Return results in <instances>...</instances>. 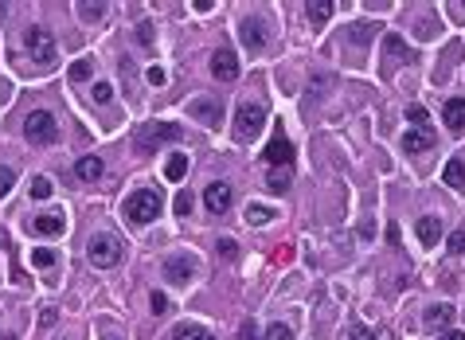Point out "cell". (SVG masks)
<instances>
[{"instance_id":"37","label":"cell","mask_w":465,"mask_h":340,"mask_svg":"<svg viewBox=\"0 0 465 340\" xmlns=\"http://www.w3.org/2000/svg\"><path fill=\"white\" fill-rule=\"evenodd\" d=\"M172 211H176L180 219H188V215H192V196H176V203H172Z\"/></svg>"},{"instance_id":"23","label":"cell","mask_w":465,"mask_h":340,"mask_svg":"<svg viewBox=\"0 0 465 340\" xmlns=\"http://www.w3.org/2000/svg\"><path fill=\"white\" fill-rule=\"evenodd\" d=\"M383 51H387V59H391V63H395V59H411V47H406L403 36H387Z\"/></svg>"},{"instance_id":"27","label":"cell","mask_w":465,"mask_h":340,"mask_svg":"<svg viewBox=\"0 0 465 340\" xmlns=\"http://www.w3.org/2000/svg\"><path fill=\"white\" fill-rule=\"evenodd\" d=\"M67 75H70V82H86L90 75H94V63H90V59H75Z\"/></svg>"},{"instance_id":"13","label":"cell","mask_w":465,"mask_h":340,"mask_svg":"<svg viewBox=\"0 0 465 340\" xmlns=\"http://www.w3.org/2000/svg\"><path fill=\"white\" fill-rule=\"evenodd\" d=\"M31 235H40V239H59L63 231H67V223H63V215H40V219L28 223Z\"/></svg>"},{"instance_id":"17","label":"cell","mask_w":465,"mask_h":340,"mask_svg":"<svg viewBox=\"0 0 465 340\" xmlns=\"http://www.w3.org/2000/svg\"><path fill=\"white\" fill-rule=\"evenodd\" d=\"M188 169H192L188 153H172V157H169V164H165V176H169L172 184H180L184 176H188Z\"/></svg>"},{"instance_id":"20","label":"cell","mask_w":465,"mask_h":340,"mask_svg":"<svg viewBox=\"0 0 465 340\" xmlns=\"http://www.w3.org/2000/svg\"><path fill=\"white\" fill-rule=\"evenodd\" d=\"M450 320H454V305H430L426 309V325L430 329H445Z\"/></svg>"},{"instance_id":"6","label":"cell","mask_w":465,"mask_h":340,"mask_svg":"<svg viewBox=\"0 0 465 340\" xmlns=\"http://www.w3.org/2000/svg\"><path fill=\"white\" fill-rule=\"evenodd\" d=\"M24 47H28V55L40 63V67H51V63H55V40H51L47 28H28Z\"/></svg>"},{"instance_id":"43","label":"cell","mask_w":465,"mask_h":340,"mask_svg":"<svg viewBox=\"0 0 465 340\" xmlns=\"http://www.w3.org/2000/svg\"><path fill=\"white\" fill-rule=\"evenodd\" d=\"M442 340H465V332H445Z\"/></svg>"},{"instance_id":"21","label":"cell","mask_w":465,"mask_h":340,"mask_svg":"<svg viewBox=\"0 0 465 340\" xmlns=\"http://www.w3.org/2000/svg\"><path fill=\"white\" fill-rule=\"evenodd\" d=\"M442 180L450 184V188H465V160H450V164H445L442 169Z\"/></svg>"},{"instance_id":"24","label":"cell","mask_w":465,"mask_h":340,"mask_svg":"<svg viewBox=\"0 0 465 340\" xmlns=\"http://www.w3.org/2000/svg\"><path fill=\"white\" fill-rule=\"evenodd\" d=\"M172 340H215L208 329H199V325H180L176 332H172Z\"/></svg>"},{"instance_id":"26","label":"cell","mask_w":465,"mask_h":340,"mask_svg":"<svg viewBox=\"0 0 465 340\" xmlns=\"http://www.w3.org/2000/svg\"><path fill=\"white\" fill-rule=\"evenodd\" d=\"M348 340H391V337H387L383 329H367V325H352Z\"/></svg>"},{"instance_id":"36","label":"cell","mask_w":465,"mask_h":340,"mask_svg":"<svg viewBox=\"0 0 465 340\" xmlns=\"http://www.w3.org/2000/svg\"><path fill=\"white\" fill-rule=\"evenodd\" d=\"M137 43H141V47H153V24H148V20H141V28H137Z\"/></svg>"},{"instance_id":"11","label":"cell","mask_w":465,"mask_h":340,"mask_svg":"<svg viewBox=\"0 0 465 340\" xmlns=\"http://www.w3.org/2000/svg\"><path fill=\"white\" fill-rule=\"evenodd\" d=\"M204 203H208L211 215H223V211L231 208V184H223V180L208 184V188H204Z\"/></svg>"},{"instance_id":"33","label":"cell","mask_w":465,"mask_h":340,"mask_svg":"<svg viewBox=\"0 0 465 340\" xmlns=\"http://www.w3.org/2000/svg\"><path fill=\"white\" fill-rule=\"evenodd\" d=\"M12 184H16V172H12L8 164H0V200L12 192Z\"/></svg>"},{"instance_id":"1","label":"cell","mask_w":465,"mask_h":340,"mask_svg":"<svg viewBox=\"0 0 465 340\" xmlns=\"http://www.w3.org/2000/svg\"><path fill=\"white\" fill-rule=\"evenodd\" d=\"M262 121H266V106L254 98L238 102L235 110V141H254L258 133H262Z\"/></svg>"},{"instance_id":"44","label":"cell","mask_w":465,"mask_h":340,"mask_svg":"<svg viewBox=\"0 0 465 340\" xmlns=\"http://www.w3.org/2000/svg\"><path fill=\"white\" fill-rule=\"evenodd\" d=\"M102 340H118V337H114V332H106V337H102Z\"/></svg>"},{"instance_id":"34","label":"cell","mask_w":465,"mask_h":340,"mask_svg":"<svg viewBox=\"0 0 465 340\" xmlns=\"http://www.w3.org/2000/svg\"><path fill=\"white\" fill-rule=\"evenodd\" d=\"M90 98H94V102H109V98H114V86H109V82H94Z\"/></svg>"},{"instance_id":"32","label":"cell","mask_w":465,"mask_h":340,"mask_svg":"<svg viewBox=\"0 0 465 340\" xmlns=\"http://www.w3.org/2000/svg\"><path fill=\"white\" fill-rule=\"evenodd\" d=\"M247 219L250 223H270V219H274V211L262 208V203H250V208H247Z\"/></svg>"},{"instance_id":"2","label":"cell","mask_w":465,"mask_h":340,"mask_svg":"<svg viewBox=\"0 0 465 340\" xmlns=\"http://www.w3.org/2000/svg\"><path fill=\"white\" fill-rule=\"evenodd\" d=\"M125 219L129 223H153L160 215V192H148V188H141V192H133V196H125Z\"/></svg>"},{"instance_id":"5","label":"cell","mask_w":465,"mask_h":340,"mask_svg":"<svg viewBox=\"0 0 465 340\" xmlns=\"http://www.w3.org/2000/svg\"><path fill=\"white\" fill-rule=\"evenodd\" d=\"M55 118H51L47 110H31L28 118H24V137L31 141V145H51L55 141Z\"/></svg>"},{"instance_id":"14","label":"cell","mask_w":465,"mask_h":340,"mask_svg":"<svg viewBox=\"0 0 465 340\" xmlns=\"http://www.w3.org/2000/svg\"><path fill=\"white\" fill-rule=\"evenodd\" d=\"M442 121H445V130H465V98H450L442 106Z\"/></svg>"},{"instance_id":"38","label":"cell","mask_w":465,"mask_h":340,"mask_svg":"<svg viewBox=\"0 0 465 340\" xmlns=\"http://www.w3.org/2000/svg\"><path fill=\"white\" fill-rule=\"evenodd\" d=\"M215 254H223V258H235V254H238L235 239H219V242H215Z\"/></svg>"},{"instance_id":"4","label":"cell","mask_w":465,"mask_h":340,"mask_svg":"<svg viewBox=\"0 0 465 340\" xmlns=\"http://www.w3.org/2000/svg\"><path fill=\"white\" fill-rule=\"evenodd\" d=\"M86 254H90V262H94L98 270H109V266H118V258H121V239L118 235H94L90 247H86Z\"/></svg>"},{"instance_id":"25","label":"cell","mask_w":465,"mask_h":340,"mask_svg":"<svg viewBox=\"0 0 465 340\" xmlns=\"http://www.w3.org/2000/svg\"><path fill=\"white\" fill-rule=\"evenodd\" d=\"M75 8H79L82 24H98L102 16H106V4H75Z\"/></svg>"},{"instance_id":"29","label":"cell","mask_w":465,"mask_h":340,"mask_svg":"<svg viewBox=\"0 0 465 340\" xmlns=\"http://www.w3.org/2000/svg\"><path fill=\"white\" fill-rule=\"evenodd\" d=\"M262 340H294V325H286V320H277V325H270L266 337Z\"/></svg>"},{"instance_id":"7","label":"cell","mask_w":465,"mask_h":340,"mask_svg":"<svg viewBox=\"0 0 465 340\" xmlns=\"http://www.w3.org/2000/svg\"><path fill=\"white\" fill-rule=\"evenodd\" d=\"M262 160H266V164H274V169H289V164H294V141L277 130L274 141L262 149Z\"/></svg>"},{"instance_id":"28","label":"cell","mask_w":465,"mask_h":340,"mask_svg":"<svg viewBox=\"0 0 465 340\" xmlns=\"http://www.w3.org/2000/svg\"><path fill=\"white\" fill-rule=\"evenodd\" d=\"M31 266H36V270H51V266H55V250L36 247V250H31Z\"/></svg>"},{"instance_id":"12","label":"cell","mask_w":465,"mask_h":340,"mask_svg":"<svg viewBox=\"0 0 465 340\" xmlns=\"http://www.w3.org/2000/svg\"><path fill=\"white\" fill-rule=\"evenodd\" d=\"M238 36H243V47H247L250 55H258L262 43H266V28H262V20H243L238 24Z\"/></svg>"},{"instance_id":"15","label":"cell","mask_w":465,"mask_h":340,"mask_svg":"<svg viewBox=\"0 0 465 340\" xmlns=\"http://www.w3.org/2000/svg\"><path fill=\"white\" fill-rule=\"evenodd\" d=\"M438 239H442V219L422 215V219H418V242H422V247H434Z\"/></svg>"},{"instance_id":"16","label":"cell","mask_w":465,"mask_h":340,"mask_svg":"<svg viewBox=\"0 0 465 340\" xmlns=\"http://www.w3.org/2000/svg\"><path fill=\"white\" fill-rule=\"evenodd\" d=\"M102 157H82L79 164H75V176L79 180H86V184H94V180H102Z\"/></svg>"},{"instance_id":"3","label":"cell","mask_w":465,"mask_h":340,"mask_svg":"<svg viewBox=\"0 0 465 340\" xmlns=\"http://www.w3.org/2000/svg\"><path fill=\"white\" fill-rule=\"evenodd\" d=\"M176 137H180V130L169 125V121H148V125H141V130L133 133L141 153H157L160 145H169V141H176Z\"/></svg>"},{"instance_id":"30","label":"cell","mask_w":465,"mask_h":340,"mask_svg":"<svg viewBox=\"0 0 465 340\" xmlns=\"http://www.w3.org/2000/svg\"><path fill=\"white\" fill-rule=\"evenodd\" d=\"M145 82L148 86H165V82H169V70L153 63V67H145Z\"/></svg>"},{"instance_id":"19","label":"cell","mask_w":465,"mask_h":340,"mask_svg":"<svg viewBox=\"0 0 465 340\" xmlns=\"http://www.w3.org/2000/svg\"><path fill=\"white\" fill-rule=\"evenodd\" d=\"M333 8H337L333 0H313V4H305V16H309V24H313V28H321V24L333 16Z\"/></svg>"},{"instance_id":"22","label":"cell","mask_w":465,"mask_h":340,"mask_svg":"<svg viewBox=\"0 0 465 340\" xmlns=\"http://www.w3.org/2000/svg\"><path fill=\"white\" fill-rule=\"evenodd\" d=\"M294 184V169H270L266 172V188L270 192H286Z\"/></svg>"},{"instance_id":"41","label":"cell","mask_w":465,"mask_h":340,"mask_svg":"<svg viewBox=\"0 0 465 340\" xmlns=\"http://www.w3.org/2000/svg\"><path fill=\"white\" fill-rule=\"evenodd\" d=\"M238 340H258V325H254V320H247V325L238 329Z\"/></svg>"},{"instance_id":"35","label":"cell","mask_w":465,"mask_h":340,"mask_svg":"<svg viewBox=\"0 0 465 340\" xmlns=\"http://www.w3.org/2000/svg\"><path fill=\"white\" fill-rule=\"evenodd\" d=\"M406 118L415 121L418 130H426V121H430V114H426V106H411V110H406Z\"/></svg>"},{"instance_id":"40","label":"cell","mask_w":465,"mask_h":340,"mask_svg":"<svg viewBox=\"0 0 465 340\" xmlns=\"http://www.w3.org/2000/svg\"><path fill=\"white\" fill-rule=\"evenodd\" d=\"M450 250H454V254L465 250V231H454V235H450Z\"/></svg>"},{"instance_id":"10","label":"cell","mask_w":465,"mask_h":340,"mask_svg":"<svg viewBox=\"0 0 465 340\" xmlns=\"http://www.w3.org/2000/svg\"><path fill=\"white\" fill-rule=\"evenodd\" d=\"M188 114H192V118H199L204 125H211V130H219V121H223V106H219V102H211V98L188 102Z\"/></svg>"},{"instance_id":"42","label":"cell","mask_w":465,"mask_h":340,"mask_svg":"<svg viewBox=\"0 0 465 340\" xmlns=\"http://www.w3.org/2000/svg\"><path fill=\"white\" fill-rule=\"evenodd\" d=\"M55 320H59V313H55V309H43V317H40V325H43V329H51Z\"/></svg>"},{"instance_id":"31","label":"cell","mask_w":465,"mask_h":340,"mask_svg":"<svg viewBox=\"0 0 465 340\" xmlns=\"http://www.w3.org/2000/svg\"><path fill=\"white\" fill-rule=\"evenodd\" d=\"M31 200H51V180L47 176H36V180H31Z\"/></svg>"},{"instance_id":"39","label":"cell","mask_w":465,"mask_h":340,"mask_svg":"<svg viewBox=\"0 0 465 340\" xmlns=\"http://www.w3.org/2000/svg\"><path fill=\"white\" fill-rule=\"evenodd\" d=\"M148 309H153V313H157V317H160V313L169 309V298H165V293H157V290H153V298H148Z\"/></svg>"},{"instance_id":"18","label":"cell","mask_w":465,"mask_h":340,"mask_svg":"<svg viewBox=\"0 0 465 340\" xmlns=\"http://www.w3.org/2000/svg\"><path fill=\"white\" fill-rule=\"evenodd\" d=\"M430 145H434V133H430V130H411L403 137V149L406 153H426Z\"/></svg>"},{"instance_id":"8","label":"cell","mask_w":465,"mask_h":340,"mask_svg":"<svg viewBox=\"0 0 465 340\" xmlns=\"http://www.w3.org/2000/svg\"><path fill=\"white\" fill-rule=\"evenodd\" d=\"M165 278H169L172 286H188V281L196 278V262H192L188 254H176V258H165Z\"/></svg>"},{"instance_id":"9","label":"cell","mask_w":465,"mask_h":340,"mask_svg":"<svg viewBox=\"0 0 465 340\" xmlns=\"http://www.w3.org/2000/svg\"><path fill=\"white\" fill-rule=\"evenodd\" d=\"M211 75H215L219 82H235V79H238V59H235V51L219 47L215 55H211Z\"/></svg>"},{"instance_id":"45","label":"cell","mask_w":465,"mask_h":340,"mask_svg":"<svg viewBox=\"0 0 465 340\" xmlns=\"http://www.w3.org/2000/svg\"><path fill=\"white\" fill-rule=\"evenodd\" d=\"M0 12H4V4H0Z\"/></svg>"}]
</instances>
